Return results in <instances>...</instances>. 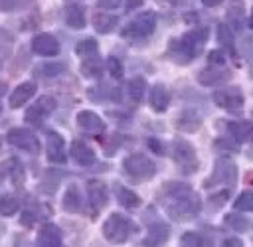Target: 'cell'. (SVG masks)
<instances>
[{"mask_svg": "<svg viewBox=\"0 0 253 247\" xmlns=\"http://www.w3.org/2000/svg\"><path fill=\"white\" fill-rule=\"evenodd\" d=\"M217 38H219V43L225 47V49H229L231 53H235V40H233V32L229 30V26L227 24H219L217 26Z\"/></svg>", "mask_w": 253, "mask_h": 247, "instance_id": "4dcf8cb0", "label": "cell"}, {"mask_svg": "<svg viewBox=\"0 0 253 247\" xmlns=\"http://www.w3.org/2000/svg\"><path fill=\"white\" fill-rule=\"evenodd\" d=\"M227 77H229V71H221V67H219V69L210 67V69H204V71L198 75V81H200L202 85H217V83L225 81Z\"/></svg>", "mask_w": 253, "mask_h": 247, "instance_id": "603a6c76", "label": "cell"}, {"mask_svg": "<svg viewBox=\"0 0 253 247\" xmlns=\"http://www.w3.org/2000/svg\"><path fill=\"white\" fill-rule=\"evenodd\" d=\"M0 150H2V140H0Z\"/></svg>", "mask_w": 253, "mask_h": 247, "instance_id": "c3c4849f", "label": "cell"}, {"mask_svg": "<svg viewBox=\"0 0 253 247\" xmlns=\"http://www.w3.org/2000/svg\"><path fill=\"white\" fill-rule=\"evenodd\" d=\"M233 206H235L237 211H251V209H253V194H251L249 190L241 192V194L237 196V200H235Z\"/></svg>", "mask_w": 253, "mask_h": 247, "instance_id": "d6a6232c", "label": "cell"}, {"mask_svg": "<svg viewBox=\"0 0 253 247\" xmlns=\"http://www.w3.org/2000/svg\"><path fill=\"white\" fill-rule=\"evenodd\" d=\"M180 243L184 247H202L204 245V239L198 233H184L182 239H180Z\"/></svg>", "mask_w": 253, "mask_h": 247, "instance_id": "e575fe53", "label": "cell"}, {"mask_svg": "<svg viewBox=\"0 0 253 247\" xmlns=\"http://www.w3.org/2000/svg\"><path fill=\"white\" fill-rule=\"evenodd\" d=\"M206 38H208V28H198V30L184 34L178 40H172L170 41V57L180 65L190 63L196 57V53L200 51Z\"/></svg>", "mask_w": 253, "mask_h": 247, "instance_id": "7a4b0ae2", "label": "cell"}, {"mask_svg": "<svg viewBox=\"0 0 253 247\" xmlns=\"http://www.w3.org/2000/svg\"><path fill=\"white\" fill-rule=\"evenodd\" d=\"M172 158L174 162L178 164V168L184 172V174H192L198 170V156H196V150L190 142L178 138L174 140V146H172Z\"/></svg>", "mask_w": 253, "mask_h": 247, "instance_id": "8992f818", "label": "cell"}, {"mask_svg": "<svg viewBox=\"0 0 253 247\" xmlns=\"http://www.w3.org/2000/svg\"><path fill=\"white\" fill-rule=\"evenodd\" d=\"M162 206L172 219L186 221V219H192L198 215L200 198L196 196V192L190 186L170 182V184H166V188L162 192Z\"/></svg>", "mask_w": 253, "mask_h": 247, "instance_id": "6da1fadb", "label": "cell"}, {"mask_svg": "<svg viewBox=\"0 0 253 247\" xmlns=\"http://www.w3.org/2000/svg\"><path fill=\"white\" fill-rule=\"evenodd\" d=\"M223 245H225V247H241L243 243H241V239L231 237V239H225V241H223Z\"/></svg>", "mask_w": 253, "mask_h": 247, "instance_id": "ee69618b", "label": "cell"}, {"mask_svg": "<svg viewBox=\"0 0 253 247\" xmlns=\"http://www.w3.org/2000/svg\"><path fill=\"white\" fill-rule=\"evenodd\" d=\"M81 73L85 77H99L103 73V63L99 57H85V61L81 63Z\"/></svg>", "mask_w": 253, "mask_h": 247, "instance_id": "83f0119b", "label": "cell"}, {"mask_svg": "<svg viewBox=\"0 0 253 247\" xmlns=\"http://www.w3.org/2000/svg\"><path fill=\"white\" fill-rule=\"evenodd\" d=\"M43 69H45V75H57L59 71H63V65L61 63H49Z\"/></svg>", "mask_w": 253, "mask_h": 247, "instance_id": "f35d334b", "label": "cell"}, {"mask_svg": "<svg viewBox=\"0 0 253 247\" xmlns=\"http://www.w3.org/2000/svg\"><path fill=\"white\" fill-rule=\"evenodd\" d=\"M32 0H0V10L2 12H10V10H18L28 6Z\"/></svg>", "mask_w": 253, "mask_h": 247, "instance_id": "d590c367", "label": "cell"}, {"mask_svg": "<svg viewBox=\"0 0 253 247\" xmlns=\"http://www.w3.org/2000/svg\"><path fill=\"white\" fill-rule=\"evenodd\" d=\"M18 207H20L18 198H14L12 194H4V196L0 198V215L10 217V215H14V213L18 211Z\"/></svg>", "mask_w": 253, "mask_h": 247, "instance_id": "f546056e", "label": "cell"}, {"mask_svg": "<svg viewBox=\"0 0 253 247\" xmlns=\"http://www.w3.org/2000/svg\"><path fill=\"white\" fill-rule=\"evenodd\" d=\"M117 200L125 207H136L140 204V198L128 188H117Z\"/></svg>", "mask_w": 253, "mask_h": 247, "instance_id": "f1b7e54d", "label": "cell"}, {"mask_svg": "<svg viewBox=\"0 0 253 247\" xmlns=\"http://www.w3.org/2000/svg\"><path fill=\"white\" fill-rule=\"evenodd\" d=\"M210 61L211 63H217V65H223V61H225L223 59V51H217V49L215 51H210Z\"/></svg>", "mask_w": 253, "mask_h": 247, "instance_id": "ab89813d", "label": "cell"}, {"mask_svg": "<svg viewBox=\"0 0 253 247\" xmlns=\"http://www.w3.org/2000/svg\"><path fill=\"white\" fill-rule=\"evenodd\" d=\"M202 4H206L208 8H215V6L221 4V0H202Z\"/></svg>", "mask_w": 253, "mask_h": 247, "instance_id": "f6af8a7d", "label": "cell"}, {"mask_svg": "<svg viewBox=\"0 0 253 247\" xmlns=\"http://www.w3.org/2000/svg\"><path fill=\"white\" fill-rule=\"evenodd\" d=\"M53 109H55V99L43 95V97H40V99L28 109V113H26V121L32 123V124H42V121H43Z\"/></svg>", "mask_w": 253, "mask_h": 247, "instance_id": "8fae6325", "label": "cell"}, {"mask_svg": "<svg viewBox=\"0 0 253 247\" xmlns=\"http://www.w3.org/2000/svg\"><path fill=\"white\" fill-rule=\"evenodd\" d=\"M148 146H150L156 154H164V146H162V142H158L156 138H150V140H148Z\"/></svg>", "mask_w": 253, "mask_h": 247, "instance_id": "60d3db41", "label": "cell"}, {"mask_svg": "<svg viewBox=\"0 0 253 247\" xmlns=\"http://www.w3.org/2000/svg\"><path fill=\"white\" fill-rule=\"evenodd\" d=\"M200 124H202V119H200V115H198L196 111H192V109L182 111V113L178 115V119H176V126H178L180 130H184V132H194V130L200 128Z\"/></svg>", "mask_w": 253, "mask_h": 247, "instance_id": "ffe728a7", "label": "cell"}, {"mask_svg": "<svg viewBox=\"0 0 253 247\" xmlns=\"http://www.w3.org/2000/svg\"><path fill=\"white\" fill-rule=\"evenodd\" d=\"M97 2H99V6H101L103 10H115V8L121 6L123 0H97Z\"/></svg>", "mask_w": 253, "mask_h": 247, "instance_id": "74e56055", "label": "cell"}, {"mask_svg": "<svg viewBox=\"0 0 253 247\" xmlns=\"http://www.w3.org/2000/svg\"><path fill=\"white\" fill-rule=\"evenodd\" d=\"M65 22L69 28L73 30H81L85 28V8L79 4H71L65 8Z\"/></svg>", "mask_w": 253, "mask_h": 247, "instance_id": "44dd1931", "label": "cell"}, {"mask_svg": "<svg viewBox=\"0 0 253 247\" xmlns=\"http://www.w3.org/2000/svg\"><path fill=\"white\" fill-rule=\"evenodd\" d=\"M229 196V192L225 190V192H219V194H215V196H211V200H213V204L215 206H219V204H223L225 202V198Z\"/></svg>", "mask_w": 253, "mask_h": 247, "instance_id": "b9f144b4", "label": "cell"}, {"mask_svg": "<svg viewBox=\"0 0 253 247\" xmlns=\"http://www.w3.org/2000/svg\"><path fill=\"white\" fill-rule=\"evenodd\" d=\"M6 89H8V87H6V83H0V97L6 93Z\"/></svg>", "mask_w": 253, "mask_h": 247, "instance_id": "bcb514c9", "label": "cell"}, {"mask_svg": "<svg viewBox=\"0 0 253 247\" xmlns=\"http://www.w3.org/2000/svg\"><path fill=\"white\" fill-rule=\"evenodd\" d=\"M0 174L2 176H8L12 180V184H24V166L18 158H8L2 162L0 166Z\"/></svg>", "mask_w": 253, "mask_h": 247, "instance_id": "ac0fdd59", "label": "cell"}, {"mask_svg": "<svg viewBox=\"0 0 253 247\" xmlns=\"http://www.w3.org/2000/svg\"><path fill=\"white\" fill-rule=\"evenodd\" d=\"M117 16H111V14H105V12H99L93 16V28L99 32V34H109L115 26H117Z\"/></svg>", "mask_w": 253, "mask_h": 247, "instance_id": "cb8c5ba5", "label": "cell"}, {"mask_svg": "<svg viewBox=\"0 0 253 247\" xmlns=\"http://www.w3.org/2000/svg\"><path fill=\"white\" fill-rule=\"evenodd\" d=\"M107 67H109V71H111V75L115 79H121L123 77V65H121V61L117 57H109L107 59Z\"/></svg>", "mask_w": 253, "mask_h": 247, "instance_id": "8d00e7d4", "label": "cell"}, {"mask_svg": "<svg viewBox=\"0 0 253 247\" xmlns=\"http://www.w3.org/2000/svg\"><path fill=\"white\" fill-rule=\"evenodd\" d=\"M38 245H43V247H57V245H61V231H59V227L53 225V223H45L38 231Z\"/></svg>", "mask_w": 253, "mask_h": 247, "instance_id": "e0dca14e", "label": "cell"}, {"mask_svg": "<svg viewBox=\"0 0 253 247\" xmlns=\"http://www.w3.org/2000/svg\"><path fill=\"white\" fill-rule=\"evenodd\" d=\"M156 26V14L154 12H140L136 18H132L125 30L121 32L123 38H130V40H138V38H146L154 32Z\"/></svg>", "mask_w": 253, "mask_h": 247, "instance_id": "5b68a950", "label": "cell"}, {"mask_svg": "<svg viewBox=\"0 0 253 247\" xmlns=\"http://www.w3.org/2000/svg\"><path fill=\"white\" fill-rule=\"evenodd\" d=\"M227 130L235 138V142H245L251 134V123L249 121H231L227 124Z\"/></svg>", "mask_w": 253, "mask_h": 247, "instance_id": "7402d4cb", "label": "cell"}, {"mask_svg": "<svg viewBox=\"0 0 253 247\" xmlns=\"http://www.w3.org/2000/svg\"><path fill=\"white\" fill-rule=\"evenodd\" d=\"M225 223L229 227H233L235 231H247L249 229V221L243 215H235V213H227L225 215Z\"/></svg>", "mask_w": 253, "mask_h": 247, "instance_id": "836d02e7", "label": "cell"}, {"mask_svg": "<svg viewBox=\"0 0 253 247\" xmlns=\"http://www.w3.org/2000/svg\"><path fill=\"white\" fill-rule=\"evenodd\" d=\"M8 142L20 150H26V152H32L36 154L40 150V142L38 138L28 130V128H12L8 132Z\"/></svg>", "mask_w": 253, "mask_h": 247, "instance_id": "9c48e42d", "label": "cell"}, {"mask_svg": "<svg viewBox=\"0 0 253 247\" xmlns=\"http://www.w3.org/2000/svg\"><path fill=\"white\" fill-rule=\"evenodd\" d=\"M87 192H89V200H91V206L95 209V215L99 209H103L109 202V192H107V186L99 180H91L87 184Z\"/></svg>", "mask_w": 253, "mask_h": 247, "instance_id": "5bb4252c", "label": "cell"}, {"mask_svg": "<svg viewBox=\"0 0 253 247\" xmlns=\"http://www.w3.org/2000/svg\"><path fill=\"white\" fill-rule=\"evenodd\" d=\"M34 93H36V83H32V81L20 83V85L12 91V95H10V107H12V109H20L22 105H26V103L34 97Z\"/></svg>", "mask_w": 253, "mask_h": 247, "instance_id": "9a60e30c", "label": "cell"}, {"mask_svg": "<svg viewBox=\"0 0 253 247\" xmlns=\"http://www.w3.org/2000/svg\"><path fill=\"white\" fill-rule=\"evenodd\" d=\"M61 204H63V209H65V211H71V213H75V211L81 209V196H79L77 186H69V188L65 190Z\"/></svg>", "mask_w": 253, "mask_h": 247, "instance_id": "d4e9b609", "label": "cell"}, {"mask_svg": "<svg viewBox=\"0 0 253 247\" xmlns=\"http://www.w3.org/2000/svg\"><path fill=\"white\" fill-rule=\"evenodd\" d=\"M123 166H125V172L128 176H132L134 180H148L156 174V164L142 152H134V154L126 156Z\"/></svg>", "mask_w": 253, "mask_h": 247, "instance_id": "277c9868", "label": "cell"}, {"mask_svg": "<svg viewBox=\"0 0 253 247\" xmlns=\"http://www.w3.org/2000/svg\"><path fill=\"white\" fill-rule=\"evenodd\" d=\"M71 156L81 166H91L95 162V150L83 140H73L71 142Z\"/></svg>", "mask_w": 253, "mask_h": 247, "instance_id": "2e32d148", "label": "cell"}, {"mask_svg": "<svg viewBox=\"0 0 253 247\" xmlns=\"http://www.w3.org/2000/svg\"><path fill=\"white\" fill-rule=\"evenodd\" d=\"M97 49H99V45H97V41H95L93 38H85V40H81V41L75 45V51H77V55H81V57H91V55L97 53Z\"/></svg>", "mask_w": 253, "mask_h": 247, "instance_id": "1f68e13d", "label": "cell"}, {"mask_svg": "<svg viewBox=\"0 0 253 247\" xmlns=\"http://www.w3.org/2000/svg\"><path fill=\"white\" fill-rule=\"evenodd\" d=\"M150 105H152V109L158 111V113H164V111L168 109V105H170V93H168L166 85L156 83V85L152 87V91H150Z\"/></svg>", "mask_w": 253, "mask_h": 247, "instance_id": "d6986e66", "label": "cell"}, {"mask_svg": "<svg viewBox=\"0 0 253 247\" xmlns=\"http://www.w3.org/2000/svg\"><path fill=\"white\" fill-rule=\"evenodd\" d=\"M168 235H170L168 225H164V223H154V225L148 229V237L144 239V243H146V245H160V243H164V241L168 239Z\"/></svg>", "mask_w": 253, "mask_h": 247, "instance_id": "484cf974", "label": "cell"}, {"mask_svg": "<svg viewBox=\"0 0 253 247\" xmlns=\"http://www.w3.org/2000/svg\"><path fill=\"white\" fill-rule=\"evenodd\" d=\"M213 101L217 107H221L225 111H241L245 97L239 87H223L213 93Z\"/></svg>", "mask_w": 253, "mask_h": 247, "instance_id": "52a82bcc", "label": "cell"}, {"mask_svg": "<svg viewBox=\"0 0 253 247\" xmlns=\"http://www.w3.org/2000/svg\"><path fill=\"white\" fill-rule=\"evenodd\" d=\"M32 51L38 55H45V57L57 55L59 53V41L51 34H38L32 40Z\"/></svg>", "mask_w": 253, "mask_h": 247, "instance_id": "7c38bea8", "label": "cell"}, {"mask_svg": "<svg viewBox=\"0 0 253 247\" xmlns=\"http://www.w3.org/2000/svg\"><path fill=\"white\" fill-rule=\"evenodd\" d=\"M136 4H142V2H140V0H130V2H128V6H126V8H130V6H136Z\"/></svg>", "mask_w": 253, "mask_h": 247, "instance_id": "7dc6e473", "label": "cell"}, {"mask_svg": "<svg viewBox=\"0 0 253 247\" xmlns=\"http://www.w3.org/2000/svg\"><path fill=\"white\" fill-rule=\"evenodd\" d=\"M77 126L83 130V132H87V134H101L103 130H105V123H103V119L97 115V113H93V111H81V113H77Z\"/></svg>", "mask_w": 253, "mask_h": 247, "instance_id": "4fadbf2b", "label": "cell"}, {"mask_svg": "<svg viewBox=\"0 0 253 247\" xmlns=\"http://www.w3.org/2000/svg\"><path fill=\"white\" fill-rule=\"evenodd\" d=\"M126 91H128V95H130L132 101H136V103L142 101L144 91H146V79L144 77H132L128 81V85H126Z\"/></svg>", "mask_w": 253, "mask_h": 247, "instance_id": "4316f807", "label": "cell"}, {"mask_svg": "<svg viewBox=\"0 0 253 247\" xmlns=\"http://www.w3.org/2000/svg\"><path fill=\"white\" fill-rule=\"evenodd\" d=\"M34 221H36L34 213H30V211H24V215H22V223L30 227V225H34Z\"/></svg>", "mask_w": 253, "mask_h": 247, "instance_id": "7bdbcfd3", "label": "cell"}, {"mask_svg": "<svg viewBox=\"0 0 253 247\" xmlns=\"http://www.w3.org/2000/svg\"><path fill=\"white\" fill-rule=\"evenodd\" d=\"M237 180V168L231 160L227 158H219L213 166V172L210 176V180L206 182V186H215V184H233Z\"/></svg>", "mask_w": 253, "mask_h": 247, "instance_id": "ba28073f", "label": "cell"}, {"mask_svg": "<svg viewBox=\"0 0 253 247\" xmlns=\"http://www.w3.org/2000/svg\"><path fill=\"white\" fill-rule=\"evenodd\" d=\"M45 156L53 164H63L65 162V144H63L61 134H57L55 130L45 132Z\"/></svg>", "mask_w": 253, "mask_h": 247, "instance_id": "30bf717a", "label": "cell"}, {"mask_svg": "<svg viewBox=\"0 0 253 247\" xmlns=\"http://www.w3.org/2000/svg\"><path fill=\"white\" fill-rule=\"evenodd\" d=\"M134 231H136L134 221L123 213H117V211L111 213L107 217V221L103 223V235L111 243H125Z\"/></svg>", "mask_w": 253, "mask_h": 247, "instance_id": "3957f363", "label": "cell"}]
</instances>
